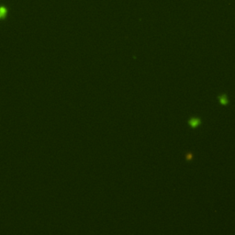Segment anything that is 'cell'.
I'll list each match as a JSON object with an SVG mask.
<instances>
[{"mask_svg":"<svg viewBox=\"0 0 235 235\" xmlns=\"http://www.w3.org/2000/svg\"><path fill=\"white\" fill-rule=\"evenodd\" d=\"M200 119H197V118H193V119H191L189 120V125L192 128H197V126H199L200 124Z\"/></svg>","mask_w":235,"mask_h":235,"instance_id":"6da1fadb","label":"cell"},{"mask_svg":"<svg viewBox=\"0 0 235 235\" xmlns=\"http://www.w3.org/2000/svg\"><path fill=\"white\" fill-rule=\"evenodd\" d=\"M219 100H220V102L222 104V105H227L228 104V99L225 95H221V96L219 97Z\"/></svg>","mask_w":235,"mask_h":235,"instance_id":"7a4b0ae2","label":"cell"},{"mask_svg":"<svg viewBox=\"0 0 235 235\" xmlns=\"http://www.w3.org/2000/svg\"><path fill=\"white\" fill-rule=\"evenodd\" d=\"M6 12H7L6 8H4V7H0V18H2L3 17H5Z\"/></svg>","mask_w":235,"mask_h":235,"instance_id":"3957f363","label":"cell"}]
</instances>
